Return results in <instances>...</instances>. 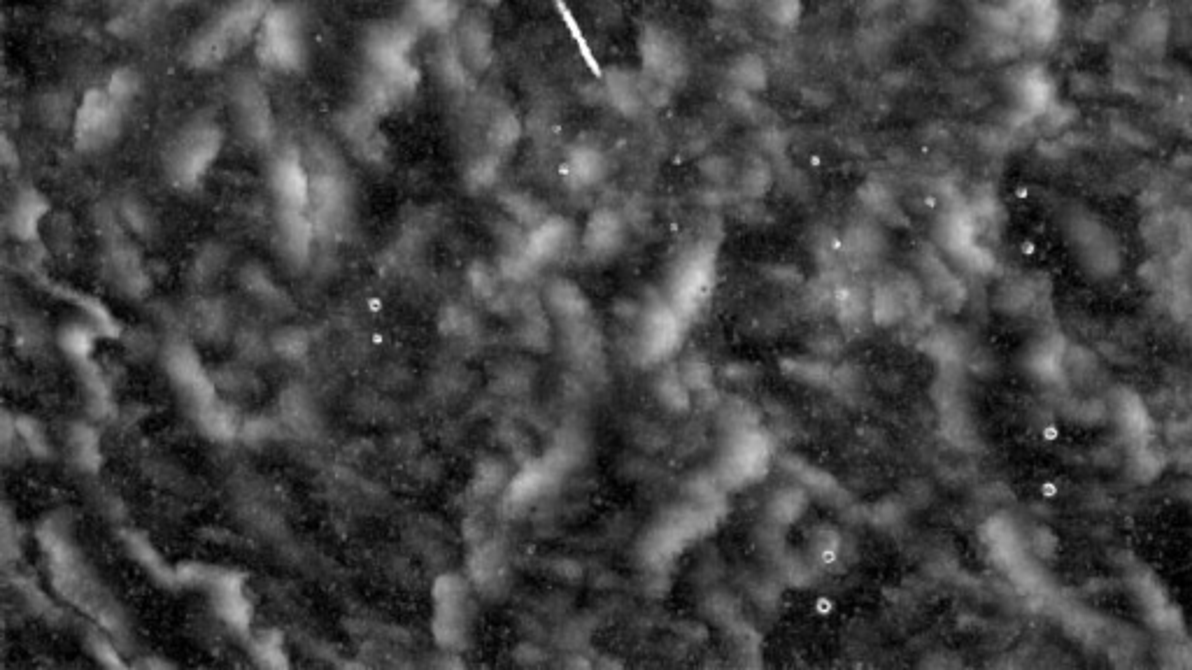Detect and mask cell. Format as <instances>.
I'll return each mask as SVG.
<instances>
[{
  "label": "cell",
  "instance_id": "1",
  "mask_svg": "<svg viewBox=\"0 0 1192 670\" xmlns=\"http://www.w3.org/2000/svg\"><path fill=\"white\" fill-rule=\"evenodd\" d=\"M641 75L657 89H676L687 75V52L669 28L645 24L638 38Z\"/></svg>",
  "mask_w": 1192,
  "mask_h": 670
},
{
  "label": "cell",
  "instance_id": "2",
  "mask_svg": "<svg viewBox=\"0 0 1192 670\" xmlns=\"http://www.w3.org/2000/svg\"><path fill=\"white\" fill-rule=\"evenodd\" d=\"M1172 42V14L1162 5H1148L1127 21L1125 45L1139 59H1162Z\"/></svg>",
  "mask_w": 1192,
  "mask_h": 670
},
{
  "label": "cell",
  "instance_id": "3",
  "mask_svg": "<svg viewBox=\"0 0 1192 670\" xmlns=\"http://www.w3.org/2000/svg\"><path fill=\"white\" fill-rule=\"evenodd\" d=\"M1127 7L1120 0H1102L1085 14L1081 24V38L1088 45H1109L1127 26Z\"/></svg>",
  "mask_w": 1192,
  "mask_h": 670
},
{
  "label": "cell",
  "instance_id": "4",
  "mask_svg": "<svg viewBox=\"0 0 1192 670\" xmlns=\"http://www.w3.org/2000/svg\"><path fill=\"white\" fill-rule=\"evenodd\" d=\"M215 152H217V140L212 138L205 128H201L198 133H191L189 138H184L182 147L177 149L175 170L180 173L184 182H196L198 177L203 175V170L208 168V163L212 156H215Z\"/></svg>",
  "mask_w": 1192,
  "mask_h": 670
},
{
  "label": "cell",
  "instance_id": "5",
  "mask_svg": "<svg viewBox=\"0 0 1192 670\" xmlns=\"http://www.w3.org/2000/svg\"><path fill=\"white\" fill-rule=\"evenodd\" d=\"M1109 87L1123 96L1137 98L1146 91V75L1141 70L1139 56L1130 47H1120L1118 56H1113L1109 70Z\"/></svg>",
  "mask_w": 1192,
  "mask_h": 670
},
{
  "label": "cell",
  "instance_id": "6",
  "mask_svg": "<svg viewBox=\"0 0 1192 670\" xmlns=\"http://www.w3.org/2000/svg\"><path fill=\"white\" fill-rule=\"evenodd\" d=\"M650 82L645 80V77H636L627 73V70H613L606 77V91L610 96V101H613L620 110H627V112H634L643 105L645 101V94H650Z\"/></svg>",
  "mask_w": 1192,
  "mask_h": 670
},
{
  "label": "cell",
  "instance_id": "7",
  "mask_svg": "<svg viewBox=\"0 0 1192 670\" xmlns=\"http://www.w3.org/2000/svg\"><path fill=\"white\" fill-rule=\"evenodd\" d=\"M1109 89V77H1102L1095 70H1074L1067 80V91L1078 101H1097Z\"/></svg>",
  "mask_w": 1192,
  "mask_h": 670
},
{
  "label": "cell",
  "instance_id": "8",
  "mask_svg": "<svg viewBox=\"0 0 1192 670\" xmlns=\"http://www.w3.org/2000/svg\"><path fill=\"white\" fill-rule=\"evenodd\" d=\"M734 80L739 82L741 87H745V89H762L764 84H766V68H764V63L759 61L755 54L743 56V59L736 61Z\"/></svg>",
  "mask_w": 1192,
  "mask_h": 670
},
{
  "label": "cell",
  "instance_id": "9",
  "mask_svg": "<svg viewBox=\"0 0 1192 670\" xmlns=\"http://www.w3.org/2000/svg\"><path fill=\"white\" fill-rule=\"evenodd\" d=\"M73 452L77 459L82 463H87V466H94L96 459H98V449H96V436L91 431H84L82 426L80 429H75V443H73Z\"/></svg>",
  "mask_w": 1192,
  "mask_h": 670
},
{
  "label": "cell",
  "instance_id": "10",
  "mask_svg": "<svg viewBox=\"0 0 1192 670\" xmlns=\"http://www.w3.org/2000/svg\"><path fill=\"white\" fill-rule=\"evenodd\" d=\"M91 331L87 329H80V326H73V329H68L63 333V342H66V347L73 352L75 356H87L89 347H91Z\"/></svg>",
  "mask_w": 1192,
  "mask_h": 670
},
{
  "label": "cell",
  "instance_id": "11",
  "mask_svg": "<svg viewBox=\"0 0 1192 670\" xmlns=\"http://www.w3.org/2000/svg\"><path fill=\"white\" fill-rule=\"evenodd\" d=\"M17 431L26 438V443L31 445L35 452H47V440L42 436L40 426L31 422V419H21V422H17Z\"/></svg>",
  "mask_w": 1192,
  "mask_h": 670
},
{
  "label": "cell",
  "instance_id": "12",
  "mask_svg": "<svg viewBox=\"0 0 1192 670\" xmlns=\"http://www.w3.org/2000/svg\"><path fill=\"white\" fill-rule=\"evenodd\" d=\"M131 545H133V550L138 552V557H147V554H149V557H152V547H149L147 543H143V540H131ZM152 573L166 577V575H170V570H166V566H163L161 559H154L152 561ZM170 577H173V575H170Z\"/></svg>",
  "mask_w": 1192,
  "mask_h": 670
},
{
  "label": "cell",
  "instance_id": "13",
  "mask_svg": "<svg viewBox=\"0 0 1192 670\" xmlns=\"http://www.w3.org/2000/svg\"><path fill=\"white\" fill-rule=\"evenodd\" d=\"M1113 128H1116V133L1123 135L1125 140H1130V142H1144V133H1141L1139 128H1134L1132 124H1127V121H1116V124H1113Z\"/></svg>",
  "mask_w": 1192,
  "mask_h": 670
}]
</instances>
